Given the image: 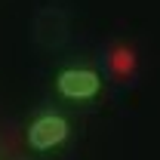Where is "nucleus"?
I'll list each match as a JSON object with an SVG mask.
<instances>
[{"instance_id":"f03ea898","label":"nucleus","mask_w":160,"mask_h":160,"mask_svg":"<svg viewBox=\"0 0 160 160\" xmlns=\"http://www.w3.org/2000/svg\"><path fill=\"white\" fill-rule=\"evenodd\" d=\"M56 92L68 102H92L102 96V74L86 65H71L56 74Z\"/></svg>"},{"instance_id":"f257e3e1","label":"nucleus","mask_w":160,"mask_h":160,"mask_svg":"<svg viewBox=\"0 0 160 160\" xmlns=\"http://www.w3.org/2000/svg\"><path fill=\"white\" fill-rule=\"evenodd\" d=\"M71 136V123L65 114L59 111H40L37 117L28 123L25 129V139H28V148L31 151H52V148H62Z\"/></svg>"},{"instance_id":"7ed1b4c3","label":"nucleus","mask_w":160,"mask_h":160,"mask_svg":"<svg viewBox=\"0 0 160 160\" xmlns=\"http://www.w3.org/2000/svg\"><path fill=\"white\" fill-rule=\"evenodd\" d=\"M111 65H114L117 71L129 68V65H132V52H129V49H117V59H111Z\"/></svg>"}]
</instances>
